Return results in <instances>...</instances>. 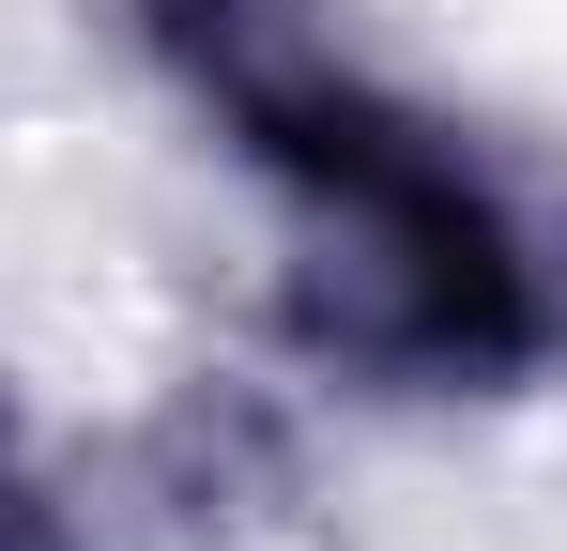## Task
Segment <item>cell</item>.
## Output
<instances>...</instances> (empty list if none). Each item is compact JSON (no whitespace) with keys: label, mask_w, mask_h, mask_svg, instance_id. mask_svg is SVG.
Segmentation results:
<instances>
[{"label":"cell","mask_w":567,"mask_h":551,"mask_svg":"<svg viewBox=\"0 0 567 551\" xmlns=\"http://www.w3.org/2000/svg\"><path fill=\"white\" fill-rule=\"evenodd\" d=\"M138 46L291 215V322L369 383H522L567 353V291L506 184L307 15V0H123Z\"/></svg>","instance_id":"obj_1"},{"label":"cell","mask_w":567,"mask_h":551,"mask_svg":"<svg viewBox=\"0 0 567 551\" xmlns=\"http://www.w3.org/2000/svg\"><path fill=\"white\" fill-rule=\"evenodd\" d=\"M0 551H78L62 490H47V475H31V445H16V414H0Z\"/></svg>","instance_id":"obj_2"}]
</instances>
